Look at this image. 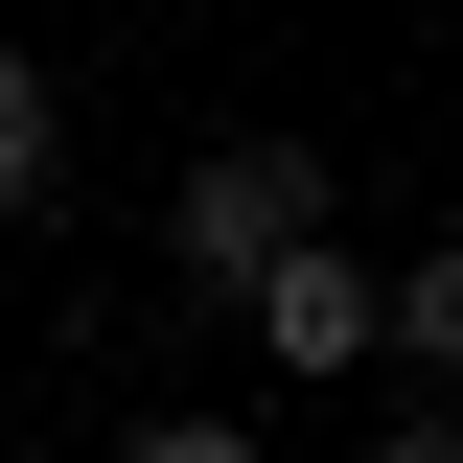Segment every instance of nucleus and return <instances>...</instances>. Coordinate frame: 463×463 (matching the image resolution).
Here are the masks:
<instances>
[{
    "mask_svg": "<svg viewBox=\"0 0 463 463\" xmlns=\"http://www.w3.org/2000/svg\"><path fill=\"white\" fill-rule=\"evenodd\" d=\"M232 325H255V371H301V394H371V255H347V232H301Z\"/></svg>",
    "mask_w": 463,
    "mask_h": 463,
    "instance_id": "nucleus-2",
    "label": "nucleus"
},
{
    "mask_svg": "<svg viewBox=\"0 0 463 463\" xmlns=\"http://www.w3.org/2000/svg\"><path fill=\"white\" fill-rule=\"evenodd\" d=\"M301 232H325V163H301V139H209V163L163 185V255H185L209 301H255Z\"/></svg>",
    "mask_w": 463,
    "mask_h": 463,
    "instance_id": "nucleus-1",
    "label": "nucleus"
},
{
    "mask_svg": "<svg viewBox=\"0 0 463 463\" xmlns=\"http://www.w3.org/2000/svg\"><path fill=\"white\" fill-rule=\"evenodd\" d=\"M347 463H463V417H440V394H394V417H371Z\"/></svg>",
    "mask_w": 463,
    "mask_h": 463,
    "instance_id": "nucleus-6",
    "label": "nucleus"
},
{
    "mask_svg": "<svg viewBox=\"0 0 463 463\" xmlns=\"http://www.w3.org/2000/svg\"><path fill=\"white\" fill-rule=\"evenodd\" d=\"M116 463H279V440H255V417H209V394H185V417H139V440H116Z\"/></svg>",
    "mask_w": 463,
    "mask_h": 463,
    "instance_id": "nucleus-5",
    "label": "nucleus"
},
{
    "mask_svg": "<svg viewBox=\"0 0 463 463\" xmlns=\"http://www.w3.org/2000/svg\"><path fill=\"white\" fill-rule=\"evenodd\" d=\"M47 163H70V139H47V70H24V47H0V232H24V209H47Z\"/></svg>",
    "mask_w": 463,
    "mask_h": 463,
    "instance_id": "nucleus-4",
    "label": "nucleus"
},
{
    "mask_svg": "<svg viewBox=\"0 0 463 463\" xmlns=\"http://www.w3.org/2000/svg\"><path fill=\"white\" fill-rule=\"evenodd\" d=\"M371 371H417V394L463 417V232H417V255H371Z\"/></svg>",
    "mask_w": 463,
    "mask_h": 463,
    "instance_id": "nucleus-3",
    "label": "nucleus"
}]
</instances>
